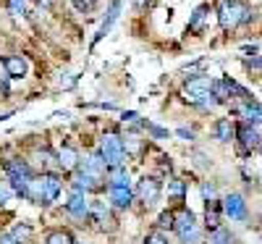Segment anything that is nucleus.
<instances>
[{"instance_id":"obj_1","label":"nucleus","mask_w":262,"mask_h":244,"mask_svg":"<svg viewBox=\"0 0 262 244\" xmlns=\"http://www.w3.org/2000/svg\"><path fill=\"white\" fill-rule=\"evenodd\" d=\"M60 179L55 173H42V176H34L32 184H29V192L27 197L37 205H53L55 199L60 197Z\"/></svg>"},{"instance_id":"obj_2","label":"nucleus","mask_w":262,"mask_h":244,"mask_svg":"<svg viewBox=\"0 0 262 244\" xmlns=\"http://www.w3.org/2000/svg\"><path fill=\"white\" fill-rule=\"evenodd\" d=\"M184 97H186L191 105L202 108V110L217 105V100H215V95H212V79L205 76V74L189 76V82H186V87H184Z\"/></svg>"},{"instance_id":"obj_3","label":"nucleus","mask_w":262,"mask_h":244,"mask_svg":"<svg viewBox=\"0 0 262 244\" xmlns=\"http://www.w3.org/2000/svg\"><path fill=\"white\" fill-rule=\"evenodd\" d=\"M100 158L105 160L107 168H118L126 160V147H123V137L116 131H107L100 139Z\"/></svg>"},{"instance_id":"obj_4","label":"nucleus","mask_w":262,"mask_h":244,"mask_svg":"<svg viewBox=\"0 0 262 244\" xmlns=\"http://www.w3.org/2000/svg\"><path fill=\"white\" fill-rule=\"evenodd\" d=\"M6 173H8V184L13 189V194H21V197H27L29 192V184L34 179V173L32 168L24 163V160H6Z\"/></svg>"},{"instance_id":"obj_5","label":"nucleus","mask_w":262,"mask_h":244,"mask_svg":"<svg viewBox=\"0 0 262 244\" xmlns=\"http://www.w3.org/2000/svg\"><path fill=\"white\" fill-rule=\"evenodd\" d=\"M173 231L179 234L181 244H202V229H200V223H196V218H194L191 210H181L176 215Z\"/></svg>"},{"instance_id":"obj_6","label":"nucleus","mask_w":262,"mask_h":244,"mask_svg":"<svg viewBox=\"0 0 262 244\" xmlns=\"http://www.w3.org/2000/svg\"><path fill=\"white\" fill-rule=\"evenodd\" d=\"M217 21H221L223 29H233L238 24H244V21H249V8L244 3H238V0H223Z\"/></svg>"},{"instance_id":"obj_7","label":"nucleus","mask_w":262,"mask_h":244,"mask_svg":"<svg viewBox=\"0 0 262 244\" xmlns=\"http://www.w3.org/2000/svg\"><path fill=\"white\" fill-rule=\"evenodd\" d=\"M137 194H139V199L144 205H155L160 199V194H163V187H160V181L155 179V176H142L139 184H137Z\"/></svg>"},{"instance_id":"obj_8","label":"nucleus","mask_w":262,"mask_h":244,"mask_svg":"<svg viewBox=\"0 0 262 244\" xmlns=\"http://www.w3.org/2000/svg\"><path fill=\"white\" fill-rule=\"evenodd\" d=\"M66 210H69L74 218H79V220L90 218V202H86V197H84V189H79L76 184H74V194H71V199L66 202Z\"/></svg>"},{"instance_id":"obj_9","label":"nucleus","mask_w":262,"mask_h":244,"mask_svg":"<svg viewBox=\"0 0 262 244\" xmlns=\"http://www.w3.org/2000/svg\"><path fill=\"white\" fill-rule=\"evenodd\" d=\"M223 213H226L231 220H244V218H247V202H244V197L236 194V192H231V194L223 199Z\"/></svg>"},{"instance_id":"obj_10","label":"nucleus","mask_w":262,"mask_h":244,"mask_svg":"<svg viewBox=\"0 0 262 244\" xmlns=\"http://www.w3.org/2000/svg\"><path fill=\"white\" fill-rule=\"evenodd\" d=\"M236 137L242 139V150L244 152H252V150H257L259 145H262V137H259V131L254 129V126H238L236 129Z\"/></svg>"},{"instance_id":"obj_11","label":"nucleus","mask_w":262,"mask_h":244,"mask_svg":"<svg viewBox=\"0 0 262 244\" xmlns=\"http://www.w3.org/2000/svg\"><path fill=\"white\" fill-rule=\"evenodd\" d=\"M3 69L11 79H24L27 71H29V63L27 58H21V55H6L3 58Z\"/></svg>"},{"instance_id":"obj_12","label":"nucleus","mask_w":262,"mask_h":244,"mask_svg":"<svg viewBox=\"0 0 262 244\" xmlns=\"http://www.w3.org/2000/svg\"><path fill=\"white\" fill-rule=\"evenodd\" d=\"M121 6H123V0H113L111 3V8H107V16H105V21H102V27H100V32L95 34V42H100L107 32H111V27L118 21V16H121Z\"/></svg>"},{"instance_id":"obj_13","label":"nucleus","mask_w":262,"mask_h":244,"mask_svg":"<svg viewBox=\"0 0 262 244\" xmlns=\"http://www.w3.org/2000/svg\"><path fill=\"white\" fill-rule=\"evenodd\" d=\"M238 113L247 118L249 126H262V105L254 100H244V105L238 108Z\"/></svg>"},{"instance_id":"obj_14","label":"nucleus","mask_w":262,"mask_h":244,"mask_svg":"<svg viewBox=\"0 0 262 244\" xmlns=\"http://www.w3.org/2000/svg\"><path fill=\"white\" fill-rule=\"evenodd\" d=\"M221 215H223V205L217 202V199H210L207 208H205V226H207L210 231L221 229Z\"/></svg>"},{"instance_id":"obj_15","label":"nucleus","mask_w":262,"mask_h":244,"mask_svg":"<svg viewBox=\"0 0 262 244\" xmlns=\"http://www.w3.org/2000/svg\"><path fill=\"white\" fill-rule=\"evenodd\" d=\"M58 166L63 171H76L79 168V152L74 147H69V145H63L60 152H58Z\"/></svg>"},{"instance_id":"obj_16","label":"nucleus","mask_w":262,"mask_h":244,"mask_svg":"<svg viewBox=\"0 0 262 244\" xmlns=\"http://www.w3.org/2000/svg\"><path fill=\"white\" fill-rule=\"evenodd\" d=\"M215 137H217V142H233V137H236V126H233V121L231 118H221L215 124Z\"/></svg>"},{"instance_id":"obj_17","label":"nucleus","mask_w":262,"mask_h":244,"mask_svg":"<svg viewBox=\"0 0 262 244\" xmlns=\"http://www.w3.org/2000/svg\"><path fill=\"white\" fill-rule=\"evenodd\" d=\"M111 199L116 208H128L134 199V192H131V187H111Z\"/></svg>"},{"instance_id":"obj_18","label":"nucleus","mask_w":262,"mask_h":244,"mask_svg":"<svg viewBox=\"0 0 262 244\" xmlns=\"http://www.w3.org/2000/svg\"><path fill=\"white\" fill-rule=\"evenodd\" d=\"M207 6H196L194 8V13H191V18H189V32H202V27H205V18H207Z\"/></svg>"},{"instance_id":"obj_19","label":"nucleus","mask_w":262,"mask_h":244,"mask_svg":"<svg viewBox=\"0 0 262 244\" xmlns=\"http://www.w3.org/2000/svg\"><path fill=\"white\" fill-rule=\"evenodd\" d=\"M111 187H131V181H128V171H126V166H118V168H111Z\"/></svg>"},{"instance_id":"obj_20","label":"nucleus","mask_w":262,"mask_h":244,"mask_svg":"<svg viewBox=\"0 0 262 244\" xmlns=\"http://www.w3.org/2000/svg\"><path fill=\"white\" fill-rule=\"evenodd\" d=\"M212 95H215L217 103H228V100H231V92H228L226 79H212Z\"/></svg>"},{"instance_id":"obj_21","label":"nucleus","mask_w":262,"mask_h":244,"mask_svg":"<svg viewBox=\"0 0 262 244\" xmlns=\"http://www.w3.org/2000/svg\"><path fill=\"white\" fill-rule=\"evenodd\" d=\"M90 215L97 220V223H105V220L111 218V213H107V205L100 202V199H97V202H90Z\"/></svg>"},{"instance_id":"obj_22","label":"nucleus","mask_w":262,"mask_h":244,"mask_svg":"<svg viewBox=\"0 0 262 244\" xmlns=\"http://www.w3.org/2000/svg\"><path fill=\"white\" fill-rule=\"evenodd\" d=\"M45 244H76V241L69 231H50L45 236Z\"/></svg>"},{"instance_id":"obj_23","label":"nucleus","mask_w":262,"mask_h":244,"mask_svg":"<svg viewBox=\"0 0 262 244\" xmlns=\"http://www.w3.org/2000/svg\"><path fill=\"white\" fill-rule=\"evenodd\" d=\"M184 194H186V181H181V179H170L168 181V197L184 199Z\"/></svg>"},{"instance_id":"obj_24","label":"nucleus","mask_w":262,"mask_h":244,"mask_svg":"<svg viewBox=\"0 0 262 244\" xmlns=\"http://www.w3.org/2000/svg\"><path fill=\"white\" fill-rule=\"evenodd\" d=\"M32 234H34V231H32V226H29V223H18V226L11 231V236H13L18 244H27V241L32 239Z\"/></svg>"},{"instance_id":"obj_25","label":"nucleus","mask_w":262,"mask_h":244,"mask_svg":"<svg viewBox=\"0 0 262 244\" xmlns=\"http://www.w3.org/2000/svg\"><path fill=\"white\" fill-rule=\"evenodd\" d=\"M210 244H233V236L226 229H215L212 236H210Z\"/></svg>"},{"instance_id":"obj_26","label":"nucleus","mask_w":262,"mask_h":244,"mask_svg":"<svg viewBox=\"0 0 262 244\" xmlns=\"http://www.w3.org/2000/svg\"><path fill=\"white\" fill-rule=\"evenodd\" d=\"M173 223H176V213L163 210L160 218H158V226H160V229H173Z\"/></svg>"},{"instance_id":"obj_27","label":"nucleus","mask_w":262,"mask_h":244,"mask_svg":"<svg viewBox=\"0 0 262 244\" xmlns=\"http://www.w3.org/2000/svg\"><path fill=\"white\" fill-rule=\"evenodd\" d=\"M8 11L13 16H24L27 13V0H8Z\"/></svg>"},{"instance_id":"obj_28","label":"nucleus","mask_w":262,"mask_h":244,"mask_svg":"<svg viewBox=\"0 0 262 244\" xmlns=\"http://www.w3.org/2000/svg\"><path fill=\"white\" fill-rule=\"evenodd\" d=\"M121 121L123 124H131V126H144L142 118H139V113H134V110H126V113L121 116Z\"/></svg>"},{"instance_id":"obj_29","label":"nucleus","mask_w":262,"mask_h":244,"mask_svg":"<svg viewBox=\"0 0 262 244\" xmlns=\"http://www.w3.org/2000/svg\"><path fill=\"white\" fill-rule=\"evenodd\" d=\"M11 197H13V189H11V184H6V181H0V205H6V202H11Z\"/></svg>"},{"instance_id":"obj_30","label":"nucleus","mask_w":262,"mask_h":244,"mask_svg":"<svg viewBox=\"0 0 262 244\" xmlns=\"http://www.w3.org/2000/svg\"><path fill=\"white\" fill-rule=\"evenodd\" d=\"M147 129H149V134L155 137V139H168L170 137V131L168 129H160V126H152V124H144Z\"/></svg>"},{"instance_id":"obj_31","label":"nucleus","mask_w":262,"mask_h":244,"mask_svg":"<svg viewBox=\"0 0 262 244\" xmlns=\"http://www.w3.org/2000/svg\"><path fill=\"white\" fill-rule=\"evenodd\" d=\"M58 84H60V90H74V87H76V76L74 74H63Z\"/></svg>"},{"instance_id":"obj_32","label":"nucleus","mask_w":262,"mask_h":244,"mask_svg":"<svg viewBox=\"0 0 262 244\" xmlns=\"http://www.w3.org/2000/svg\"><path fill=\"white\" fill-rule=\"evenodd\" d=\"M202 197L207 199V202H210V199H215V197H217V189H215V184L205 181V184H202Z\"/></svg>"},{"instance_id":"obj_33","label":"nucleus","mask_w":262,"mask_h":244,"mask_svg":"<svg viewBox=\"0 0 262 244\" xmlns=\"http://www.w3.org/2000/svg\"><path fill=\"white\" fill-rule=\"evenodd\" d=\"M144 244H168V239L163 236V234H147V239H144Z\"/></svg>"},{"instance_id":"obj_34","label":"nucleus","mask_w":262,"mask_h":244,"mask_svg":"<svg viewBox=\"0 0 262 244\" xmlns=\"http://www.w3.org/2000/svg\"><path fill=\"white\" fill-rule=\"evenodd\" d=\"M74 6H76L81 13H90L92 6H95V0H74Z\"/></svg>"},{"instance_id":"obj_35","label":"nucleus","mask_w":262,"mask_h":244,"mask_svg":"<svg viewBox=\"0 0 262 244\" xmlns=\"http://www.w3.org/2000/svg\"><path fill=\"white\" fill-rule=\"evenodd\" d=\"M176 134H179L181 139H189V142L194 139V131H191V129H179V131H176Z\"/></svg>"},{"instance_id":"obj_36","label":"nucleus","mask_w":262,"mask_h":244,"mask_svg":"<svg viewBox=\"0 0 262 244\" xmlns=\"http://www.w3.org/2000/svg\"><path fill=\"white\" fill-rule=\"evenodd\" d=\"M247 66H252V69H262V58H249Z\"/></svg>"},{"instance_id":"obj_37","label":"nucleus","mask_w":262,"mask_h":244,"mask_svg":"<svg viewBox=\"0 0 262 244\" xmlns=\"http://www.w3.org/2000/svg\"><path fill=\"white\" fill-rule=\"evenodd\" d=\"M0 244H18V241H16L11 234H3V236H0Z\"/></svg>"},{"instance_id":"obj_38","label":"nucleus","mask_w":262,"mask_h":244,"mask_svg":"<svg viewBox=\"0 0 262 244\" xmlns=\"http://www.w3.org/2000/svg\"><path fill=\"white\" fill-rule=\"evenodd\" d=\"M142 3H147V0H137V6H142Z\"/></svg>"}]
</instances>
